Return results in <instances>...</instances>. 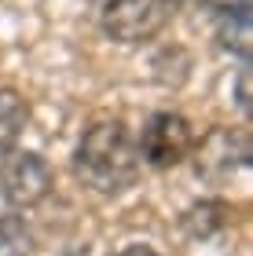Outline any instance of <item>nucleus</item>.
Here are the masks:
<instances>
[{
    "label": "nucleus",
    "instance_id": "obj_1",
    "mask_svg": "<svg viewBox=\"0 0 253 256\" xmlns=\"http://www.w3.org/2000/svg\"><path fill=\"white\" fill-rule=\"evenodd\" d=\"M140 150L121 118H99L81 132L74 150V176L96 194H121L140 176Z\"/></svg>",
    "mask_w": 253,
    "mask_h": 256
},
{
    "label": "nucleus",
    "instance_id": "obj_2",
    "mask_svg": "<svg viewBox=\"0 0 253 256\" xmlns=\"http://www.w3.org/2000/svg\"><path fill=\"white\" fill-rule=\"evenodd\" d=\"M180 11V0H107L99 26L118 44H147L162 33Z\"/></svg>",
    "mask_w": 253,
    "mask_h": 256
},
{
    "label": "nucleus",
    "instance_id": "obj_3",
    "mask_svg": "<svg viewBox=\"0 0 253 256\" xmlns=\"http://www.w3.org/2000/svg\"><path fill=\"white\" fill-rule=\"evenodd\" d=\"M55 190V172L37 150L11 146L0 154V198L11 208H33Z\"/></svg>",
    "mask_w": 253,
    "mask_h": 256
},
{
    "label": "nucleus",
    "instance_id": "obj_4",
    "mask_svg": "<svg viewBox=\"0 0 253 256\" xmlns=\"http://www.w3.org/2000/svg\"><path fill=\"white\" fill-rule=\"evenodd\" d=\"M191 146H194V128L183 114H172V110H158L147 118L140 139H136V150H140V161L151 165L158 172L165 168H176L180 161L191 158Z\"/></svg>",
    "mask_w": 253,
    "mask_h": 256
},
{
    "label": "nucleus",
    "instance_id": "obj_5",
    "mask_svg": "<svg viewBox=\"0 0 253 256\" xmlns=\"http://www.w3.org/2000/svg\"><path fill=\"white\" fill-rule=\"evenodd\" d=\"M194 154V172L209 183H224L231 180L235 172H242L253 158V146H249V132L246 128H224L216 124L213 132L202 136V143L191 146Z\"/></svg>",
    "mask_w": 253,
    "mask_h": 256
},
{
    "label": "nucleus",
    "instance_id": "obj_6",
    "mask_svg": "<svg viewBox=\"0 0 253 256\" xmlns=\"http://www.w3.org/2000/svg\"><path fill=\"white\" fill-rule=\"evenodd\" d=\"M227 224H231V205H227L224 198H202V202L187 205L183 216H180V227L187 230V238H194V242L216 238Z\"/></svg>",
    "mask_w": 253,
    "mask_h": 256
},
{
    "label": "nucleus",
    "instance_id": "obj_7",
    "mask_svg": "<svg viewBox=\"0 0 253 256\" xmlns=\"http://www.w3.org/2000/svg\"><path fill=\"white\" fill-rule=\"evenodd\" d=\"M30 124V102L19 88H0V154L19 146L22 132Z\"/></svg>",
    "mask_w": 253,
    "mask_h": 256
},
{
    "label": "nucleus",
    "instance_id": "obj_8",
    "mask_svg": "<svg viewBox=\"0 0 253 256\" xmlns=\"http://www.w3.org/2000/svg\"><path fill=\"white\" fill-rule=\"evenodd\" d=\"M0 252H8V256H30L33 252V234H30L22 216L0 220Z\"/></svg>",
    "mask_w": 253,
    "mask_h": 256
},
{
    "label": "nucleus",
    "instance_id": "obj_9",
    "mask_svg": "<svg viewBox=\"0 0 253 256\" xmlns=\"http://www.w3.org/2000/svg\"><path fill=\"white\" fill-rule=\"evenodd\" d=\"M216 40H220L224 52L238 55V59H249V18H220Z\"/></svg>",
    "mask_w": 253,
    "mask_h": 256
},
{
    "label": "nucleus",
    "instance_id": "obj_10",
    "mask_svg": "<svg viewBox=\"0 0 253 256\" xmlns=\"http://www.w3.org/2000/svg\"><path fill=\"white\" fill-rule=\"evenodd\" d=\"M198 4L216 22L220 18H249V11H253V0H198Z\"/></svg>",
    "mask_w": 253,
    "mask_h": 256
},
{
    "label": "nucleus",
    "instance_id": "obj_11",
    "mask_svg": "<svg viewBox=\"0 0 253 256\" xmlns=\"http://www.w3.org/2000/svg\"><path fill=\"white\" fill-rule=\"evenodd\" d=\"M235 96H238V110L249 114V70H238V88H235Z\"/></svg>",
    "mask_w": 253,
    "mask_h": 256
},
{
    "label": "nucleus",
    "instance_id": "obj_12",
    "mask_svg": "<svg viewBox=\"0 0 253 256\" xmlns=\"http://www.w3.org/2000/svg\"><path fill=\"white\" fill-rule=\"evenodd\" d=\"M118 256H158L151 246H143V242H132V246H125Z\"/></svg>",
    "mask_w": 253,
    "mask_h": 256
}]
</instances>
